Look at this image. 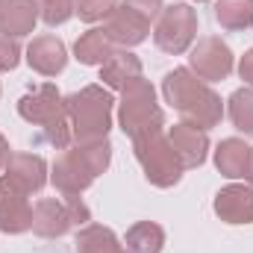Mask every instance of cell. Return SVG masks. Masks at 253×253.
I'll return each instance as SVG.
<instances>
[{
    "label": "cell",
    "mask_w": 253,
    "mask_h": 253,
    "mask_svg": "<svg viewBox=\"0 0 253 253\" xmlns=\"http://www.w3.org/2000/svg\"><path fill=\"white\" fill-rule=\"evenodd\" d=\"M162 94L171 109L180 112L186 124H194L200 129H212L224 118V100L218 91L209 88V83L197 80L189 68H174L162 80Z\"/></svg>",
    "instance_id": "obj_1"
},
{
    "label": "cell",
    "mask_w": 253,
    "mask_h": 253,
    "mask_svg": "<svg viewBox=\"0 0 253 253\" xmlns=\"http://www.w3.org/2000/svg\"><path fill=\"white\" fill-rule=\"evenodd\" d=\"M112 162L109 138L97 141H74L65 147L50 165V183L59 194H83Z\"/></svg>",
    "instance_id": "obj_2"
},
{
    "label": "cell",
    "mask_w": 253,
    "mask_h": 253,
    "mask_svg": "<svg viewBox=\"0 0 253 253\" xmlns=\"http://www.w3.org/2000/svg\"><path fill=\"white\" fill-rule=\"evenodd\" d=\"M115 97L103 85H85L65 97V112L71 121L74 141H97L106 138L112 129Z\"/></svg>",
    "instance_id": "obj_3"
},
{
    "label": "cell",
    "mask_w": 253,
    "mask_h": 253,
    "mask_svg": "<svg viewBox=\"0 0 253 253\" xmlns=\"http://www.w3.org/2000/svg\"><path fill=\"white\" fill-rule=\"evenodd\" d=\"M18 115L33 126H42L44 129V138L65 150L74 135H71V121H68V112H65V97L59 94L56 85H39L36 91L24 94L18 100Z\"/></svg>",
    "instance_id": "obj_4"
},
{
    "label": "cell",
    "mask_w": 253,
    "mask_h": 253,
    "mask_svg": "<svg viewBox=\"0 0 253 253\" xmlns=\"http://www.w3.org/2000/svg\"><path fill=\"white\" fill-rule=\"evenodd\" d=\"M118 126L132 141L141 138V135H150V132H162L165 112L156 103V88L144 77L135 80V83H129L121 91V100H118Z\"/></svg>",
    "instance_id": "obj_5"
},
{
    "label": "cell",
    "mask_w": 253,
    "mask_h": 253,
    "mask_svg": "<svg viewBox=\"0 0 253 253\" xmlns=\"http://www.w3.org/2000/svg\"><path fill=\"white\" fill-rule=\"evenodd\" d=\"M132 153L147 177L150 186L156 189H174L180 180H183V159L177 156V150L171 147L168 135L165 132H150V135H141L132 141Z\"/></svg>",
    "instance_id": "obj_6"
},
{
    "label": "cell",
    "mask_w": 253,
    "mask_h": 253,
    "mask_svg": "<svg viewBox=\"0 0 253 253\" xmlns=\"http://www.w3.org/2000/svg\"><path fill=\"white\" fill-rule=\"evenodd\" d=\"M91 212L80 200V194H62V197H42L33 206V233L42 239H62L74 227L88 224Z\"/></svg>",
    "instance_id": "obj_7"
},
{
    "label": "cell",
    "mask_w": 253,
    "mask_h": 253,
    "mask_svg": "<svg viewBox=\"0 0 253 253\" xmlns=\"http://www.w3.org/2000/svg\"><path fill=\"white\" fill-rule=\"evenodd\" d=\"M194 39H197V9H191L189 3H171L159 12L153 27V42L162 53L180 56L191 50Z\"/></svg>",
    "instance_id": "obj_8"
},
{
    "label": "cell",
    "mask_w": 253,
    "mask_h": 253,
    "mask_svg": "<svg viewBox=\"0 0 253 253\" xmlns=\"http://www.w3.org/2000/svg\"><path fill=\"white\" fill-rule=\"evenodd\" d=\"M233 68H236V56L221 36H203L191 44L189 71L197 80L218 83V80H227L233 74Z\"/></svg>",
    "instance_id": "obj_9"
},
{
    "label": "cell",
    "mask_w": 253,
    "mask_h": 253,
    "mask_svg": "<svg viewBox=\"0 0 253 253\" xmlns=\"http://www.w3.org/2000/svg\"><path fill=\"white\" fill-rule=\"evenodd\" d=\"M27 197H30L27 191H21L15 183L0 177V233L18 236L33 230V206Z\"/></svg>",
    "instance_id": "obj_10"
},
{
    "label": "cell",
    "mask_w": 253,
    "mask_h": 253,
    "mask_svg": "<svg viewBox=\"0 0 253 253\" xmlns=\"http://www.w3.org/2000/svg\"><path fill=\"white\" fill-rule=\"evenodd\" d=\"M103 33L109 36V42L115 44V47H135V44H141L147 36H150V21L144 18V15H138L135 9H129V6H118L109 18H106V24H103Z\"/></svg>",
    "instance_id": "obj_11"
},
{
    "label": "cell",
    "mask_w": 253,
    "mask_h": 253,
    "mask_svg": "<svg viewBox=\"0 0 253 253\" xmlns=\"http://www.w3.org/2000/svg\"><path fill=\"white\" fill-rule=\"evenodd\" d=\"M165 135H168L171 147L177 150V156L183 159L186 168H200L206 162V156H209V132L206 129L180 121V124L168 126Z\"/></svg>",
    "instance_id": "obj_12"
},
{
    "label": "cell",
    "mask_w": 253,
    "mask_h": 253,
    "mask_svg": "<svg viewBox=\"0 0 253 253\" xmlns=\"http://www.w3.org/2000/svg\"><path fill=\"white\" fill-rule=\"evenodd\" d=\"M3 177L9 183H15L21 191L27 194H36L47 186V162L36 153H12L6 168H3Z\"/></svg>",
    "instance_id": "obj_13"
},
{
    "label": "cell",
    "mask_w": 253,
    "mask_h": 253,
    "mask_svg": "<svg viewBox=\"0 0 253 253\" xmlns=\"http://www.w3.org/2000/svg\"><path fill=\"white\" fill-rule=\"evenodd\" d=\"M27 65L36 71V74H42V77H56V74H62L65 65H68V47H65L62 39H56V36H36L33 42H30V47H27Z\"/></svg>",
    "instance_id": "obj_14"
},
{
    "label": "cell",
    "mask_w": 253,
    "mask_h": 253,
    "mask_svg": "<svg viewBox=\"0 0 253 253\" xmlns=\"http://www.w3.org/2000/svg\"><path fill=\"white\" fill-rule=\"evenodd\" d=\"M212 209L224 224H233V227L253 224V186H239V183L224 186L215 194Z\"/></svg>",
    "instance_id": "obj_15"
},
{
    "label": "cell",
    "mask_w": 253,
    "mask_h": 253,
    "mask_svg": "<svg viewBox=\"0 0 253 253\" xmlns=\"http://www.w3.org/2000/svg\"><path fill=\"white\" fill-rule=\"evenodd\" d=\"M42 12H39V0H3L0 6V33L21 39L30 36L39 24Z\"/></svg>",
    "instance_id": "obj_16"
},
{
    "label": "cell",
    "mask_w": 253,
    "mask_h": 253,
    "mask_svg": "<svg viewBox=\"0 0 253 253\" xmlns=\"http://www.w3.org/2000/svg\"><path fill=\"white\" fill-rule=\"evenodd\" d=\"M100 80H103V85H109L115 91H124L129 83L141 80V59L135 53L124 50V47H118L106 62L100 65Z\"/></svg>",
    "instance_id": "obj_17"
},
{
    "label": "cell",
    "mask_w": 253,
    "mask_h": 253,
    "mask_svg": "<svg viewBox=\"0 0 253 253\" xmlns=\"http://www.w3.org/2000/svg\"><path fill=\"white\" fill-rule=\"evenodd\" d=\"M248 156H251V147L245 144V138H236V135L233 138H224L215 147V153H212L215 168L227 180H239V177L248 174Z\"/></svg>",
    "instance_id": "obj_18"
},
{
    "label": "cell",
    "mask_w": 253,
    "mask_h": 253,
    "mask_svg": "<svg viewBox=\"0 0 253 253\" xmlns=\"http://www.w3.org/2000/svg\"><path fill=\"white\" fill-rule=\"evenodd\" d=\"M115 50H118V47L109 42V36L103 33V27H91V30H85V33L74 42V59L80 65H97V68H100Z\"/></svg>",
    "instance_id": "obj_19"
},
{
    "label": "cell",
    "mask_w": 253,
    "mask_h": 253,
    "mask_svg": "<svg viewBox=\"0 0 253 253\" xmlns=\"http://www.w3.org/2000/svg\"><path fill=\"white\" fill-rule=\"evenodd\" d=\"M129 253H162L165 248V230L156 221H138L126 230L124 239Z\"/></svg>",
    "instance_id": "obj_20"
},
{
    "label": "cell",
    "mask_w": 253,
    "mask_h": 253,
    "mask_svg": "<svg viewBox=\"0 0 253 253\" xmlns=\"http://www.w3.org/2000/svg\"><path fill=\"white\" fill-rule=\"evenodd\" d=\"M77 253H129L121 245V239L100 224H88L77 236Z\"/></svg>",
    "instance_id": "obj_21"
},
{
    "label": "cell",
    "mask_w": 253,
    "mask_h": 253,
    "mask_svg": "<svg viewBox=\"0 0 253 253\" xmlns=\"http://www.w3.org/2000/svg\"><path fill=\"white\" fill-rule=\"evenodd\" d=\"M215 21L230 30L242 33L253 27V0H215Z\"/></svg>",
    "instance_id": "obj_22"
},
{
    "label": "cell",
    "mask_w": 253,
    "mask_h": 253,
    "mask_svg": "<svg viewBox=\"0 0 253 253\" xmlns=\"http://www.w3.org/2000/svg\"><path fill=\"white\" fill-rule=\"evenodd\" d=\"M227 115L233 126L245 135H253V85H245L230 94L227 100Z\"/></svg>",
    "instance_id": "obj_23"
},
{
    "label": "cell",
    "mask_w": 253,
    "mask_h": 253,
    "mask_svg": "<svg viewBox=\"0 0 253 253\" xmlns=\"http://www.w3.org/2000/svg\"><path fill=\"white\" fill-rule=\"evenodd\" d=\"M115 9H118V0H77L74 15H80V21L85 24H97V21H106Z\"/></svg>",
    "instance_id": "obj_24"
},
{
    "label": "cell",
    "mask_w": 253,
    "mask_h": 253,
    "mask_svg": "<svg viewBox=\"0 0 253 253\" xmlns=\"http://www.w3.org/2000/svg\"><path fill=\"white\" fill-rule=\"evenodd\" d=\"M74 6H77V0H39L42 21L47 27H62L65 21H71L74 18Z\"/></svg>",
    "instance_id": "obj_25"
},
{
    "label": "cell",
    "mask_w": 253,
    "mask_h": 253,
    "mask_svg": "<svg viewBox=\"0 0 253 253\" xmlns=\"http://www.w3.org/2000/svg\"><path fill=\"white\" fill-rule=\"evenodd\" d=\"M21 62V47H18V39L0 33V71H15Z\"/></svg>",
    "instance_id": "obj_26"
},
{
    "label": "cell",
    "mask_w": 253,
    "mask_h": 253,
    "mask_svg": "<svg viewBox=\"0 0 253 253\" xmlns=\"http://www.w3.org/2000/svg\"><path fill=\"white\" fill-rule=\"evenodd\" d=\"M124 6L135 9V12H138V15H144L147 21L159 18V12L165 9V6H162V0H124Z\"/></svg>",
    "instance_id": "obj_27"
},
{
    "label": "cell",
    "mask_w": 253,
    "mask_h": 253,
    "mask_svg": "<svg viewBox=\"0 0 253 253\" xmlns=\"http://www.w3.org/2000/svg\"><path fill=\"white\" fill-rule=\"evenodd\" d=\"M239 77H242L248 85H253V47L239 59Z\"/></svg>",
    "instance_id": "obj_28"
},
{
    "label": "cell",
    "mask_w": 253,
    "mask_h": 253,
    "mask_svg": "<svg viewBox=\"0 0 253 253\" xmlns=\"http://www.w3.org/2000/svg\"><path fill=\"white\" fill-rule=\"evenodd\" d=\"M9 156H12V153H9V141H6V135L0 132V171L6 168V162H9Z\"/></svg>",
    "instance_id": "obj_29"
},
{
    "label": "cell",
    "mask_w": 253,
    "mask_h": 253,
    "mask_svg": "<svg viewBox=\"0 0 253 253\" xmlns=\"http://www.w3.org/2000/svg\"><path fill=\"white\" fill-rule=\"evenodd\" d=\"M245 180L253 186V147H251V156H248V174H245Z\"/></svg>",
    "instance_id": "obj_30"
},
{
    "label": "cell",
    "mask_w": 253,
    "mask_h": 253,
    "mask_svg": "<svg viewBox=\"0 0 253 253\" xmlns=\"http://www.w3.org/2000/svg\"><path fill=\"white\" fill-rule=\"evenodd\" d=\"M194 3H203V0H194Z\"/></svg>",
    "instance_id": "obj_31"
},
{
    "label": "cell",
    "mask_w": 253,
    "mask_h": 253,
    "mask_svg": "<svg viewBox=\"0 0 253 253\" xmlns=\"http://www.w3.org/2000/svg\"><path fill=\"white\" fill-rule=\"evenodd\" d=\"M0 6H3V0H0Z\"/></svg>",
    "instance_id": "obj_32"
}]
</instances>
